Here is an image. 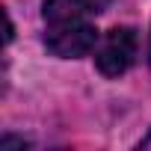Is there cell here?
Wrapping results in <instances>:
<instances>
[{
    "instance_id": "1",
    "label": "cell",
    "mask_w": 151,
    "mask_h": 151,
    "mask_svg": "<svg viewBox=\"0 0 151 151\" xmlns=\"http://www.w3.org/2000/svg\"><path fill=\"white\" fill-rule=\"evenodd\" d=\"M136 50H139L136 30H130V27H116V30H110L107 39L101 42L98 53H95L98 71L104 74V77H122V74L136 62Z\"/></svg>"
},
{
    "instance_id": "2",
    "label": "cell",
    "mask_w": 151,
    "mask_h": 151,
    "mask_svg": "<svg viewBox=\"0 0 151 151\" xmlns=\"http://www.w3.org/2000/svg\"><path fill=\"white\" fill-rule=\"evenodd\" d=\"M98 42V30L86 21H68V24H50L45 33V47L59 59H77L86 56Z\"/></svg>"
},
{
    "instance_id": "3",
    "label": "cell",
    "mask_w": 151,
    "mask_h": 151,
    "mask_svg": "<svg viewBox=\"0 0 151 151\" xmlns=\"http://www.w3.org/2000/svg\"><path fill=\"white\" fill-rule=\"evenodd\" d=\"M110 6V0H45V21L68 24V21H86L89 15H101Z\"/></svg>"
},
{
    "instance_id": "4",
    "label": "cell",
    "mask_w": 151,
    "mask_h": 151,
    "mask_svg": "<svg viewBox=\"0 0 151 151\" xmlns=\"http://www.w3.org/2000/svg\"><path fill=\"white\" fill-rule=\"evenodd\" d=\"M139 148H151V133H148V136H145V139L139 142Z\"/></svg>"
}]
</instances>
